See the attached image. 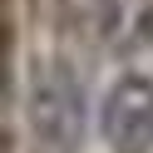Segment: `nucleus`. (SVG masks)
Returning <instances> with one entry per match:
<instances>
[{
    "label": "nucleus",
    "instance_id": "1",
    "mask_svg": "<svg viewBox=\"0 0 153 153\" xmlns=\"http://www.w3.org/2000/svg\"><path fill=\"white\" fill-rule=\"evenodd\" d=\"M99 133L114 153H153V79L123 74L99 109Z\"/></svg>",
    "mask_w": 153,
    "mask_h": 153
},
{
    "label": "nucleus",
    "instance_id": "2",
    "mask_svg": "<svg viewBox=\"0 0 153 153\" xmlns=\"http://www.w3.org/2000/svg\"><path fill=\"white\" fill-rule=\"evenodd\" d=\"M30 109H35V128H40L54 148L69 153L74 138H79V89H74V79L64 74V79H45V84H35Z\"/></svg>",
    "mask_w": 153,
    "mask_h": 153
}]
</instances>
